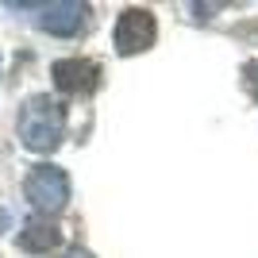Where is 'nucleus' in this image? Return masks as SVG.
I'll return each mask as SVG.
<instances>
[{
  "instance_id": "1",
  "label": "nucleus",
  "mask_w": 258,
  "mask_h": 258,
  "mask_svg": "<svg viewBox=\"0 0 258 258\" xmlns=\"http://www.w3.org/2000/svg\"><path fill=\"white\" fill-rule=\"evenodd\" d=\"M16 131H20V143L27 147V151L50 154L54 147L62 143V135H66V108L58 104L54 97L39 93V97H31L27 104L20 108V123H16Z\"/></svg>"
},
{
  "instance_id": "8",
  "label": "nucleus",
  "mask_w": 258,
  "mask_h": 258,
  "mask_svg": "<svg viewBox=\"0 0 258 258\" xmlns=\"http://www.w3.org/2000/svg\"><path fill=\"white\" fill-rule=\"evenodd\" d=\"M62 258H93V254H89V250H81V247H74V250H66Z\"/></svg>"
},
{
  "instance_id": "6",
  "label": "nucleus",
  "mask_w": 258,
  "mask_h": 258,
  "mask_svg": "<svg viewBox=\"0 0 258 258\" xmlns=\"http://www.w3.org/2000/svg\"><path fill=\"white\" fill-rule=\"evenodd\" d=\"M62 243V231L50 224V220H31V224H23L20 231V247L27 250V254H46V250H54Z\"/></svg>"
},
{
  "instance_id": "5",
  "label": "nucleus",
  "mask_w": 258,
  "mask_h": 258,
  "mask_svg": "<svg viewBox=\"0 0 258 258\" xmlns=\"http://www.w3.org/2000/svg\"><path fill=\"white\" fill-rule=\"evenodd\" d=\"M89 8L85 4H74V0H58V4H43V16H39V27L50 35H77L81 23H85Z\"/></svg>"
},
{
  "instance_id": "3",
  "label": "nucleus",
  "mask_w": 258,
  "mask_h": 258,
  "mask_svg": "<svg viewBox=\"0 0 258 258\" xmlns=\"http://www.w3.org/2000/svg\"><path fill=\"white\" fill-rule=\"evenodd\" d=\"M154 35H158V27H154V12L151 8H123L119 12V20H116V50L123 54V58L154 46Z\"/></svg>"
},
{
  "instance_id": "4",
  "label": "nucleus",
  "mask_w": 258,
  "mask_h": 258,
  "mask_svg": "<svg viewBox=\"0 0 258 258\" xmlns=\"http://www.w3.org/2000/svg\"><path fill=\"white\" fill-rule=\"evenodd\" d=\"M50 77H54V85L62 89V93L81 97V93H93V89H97L100 66L89 62V58H62V62L50 66Z\"/></svg>"
},
{
  "instance_id": "2",
  "label": "nucleus",
  "mask_w": 258,
  "mask_h": 258,
  "mask_svg": "<svg viewBox=\"0 0 258 258\" xmlns=\"http://www.w3.org/2000/svg\"><path fill=\"white\" fill-rule=\"evenodd\" d=\"M23 197H27L39 212L54 216V212H62V208L70 205V177H66L62 166L43 162V166H35V170L27 173V181H23Z\"/></svg>"
},
{
  "instance_id": "7",
  "label": "nucleus",
  "mask_w": 258,
  "mask_h": 258,
  "mask_svg": "<svg viewBox=\"0 0 258 258\" xmlns=\"http://www.w3.org/2000/svg\"><path fill=\"white\" fill-rule=\"evenodd\" d=\"M247 85H250V93L258 97V62H250V66H247Z\"/></svg>"
}]
</instances>
